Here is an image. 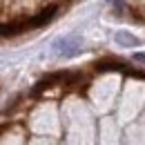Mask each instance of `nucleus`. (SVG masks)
<instances>
[{
  "instance_id": "nucleus-1",
  "label": "nucleus",
  "mask_w": 145,
  "mask_h": 145,
  "mask_svg": "<svg viewBox=\"0 0 145 145\" xmlns=\"http://www.w3.org/2000/svg\"><path fill=\"white\" fill-rule=\"evenodd\" d=\"M83 47V38L78 34H69V36H63L54 42V54L63 56V58H69V56H76Z\"/></svg>"
},
{
  "instance_id": "nucleus-2",
  "label": "nucleus",
  "mask_w": 145,
  "mask_h": 145,
  "mask_svg": "<svg viewBox=\"0 0 145 145\" xmlns=\"http://www.w3.org/2000/svg\"><path fill=\"white\" fill-rule=\"evenodd\" d=\"M56 11H58V5H49L45 11H40L38 16H34V18L29 20V27H42L45 22H49L56 16Z\"/></svg>"
},
{
  "instance_id": "nucleus-3",
  "label": "nucleus",
  "mask_w": 145,
  "mask_h": 145,
  "mask_svg": "<svg viewBox=\"0 0 145 145\" xmlns=\"http://www.w3.org/2000/svg\"><path fill=\"white\" fill-rule=\"evenodd\" d=\"M114 40H116L121 47H138V45H141V38L129 34V31H116V34H114Z\"/></svg>"
},
{
  "instance_id": "nucleus-4",
  "label": "nucleus",
  "mask_w": 145,
  "mask_h": 145,
  "mask_svg": "<svg viewBox=\"0 0 145 145\" xmlns=\"http://www.w3.org/2000/svg\"><path fill=\"white\" fill-rule=\"evenodd\" d=\"M25 27H29V25H20V22H5V25H0V38H2V36H14V34H20Z\"/></svg>"
},
{
  "instance_id": "nucleus-5",
  "label": "nucleus",
  "mask_w": 145,
  "mask_h": 145,
  "mask_svg": "<svg viewBox=\"0 0 145 145\" xmlns=\"http://www.w3.org/2000/svg\"><path fill=\"white\" fill-rule=\"evenodd\" d=\"M134 60H138V63H145V54H143V52H138V54H134Z\"/></svg>"
}]
</instances>
